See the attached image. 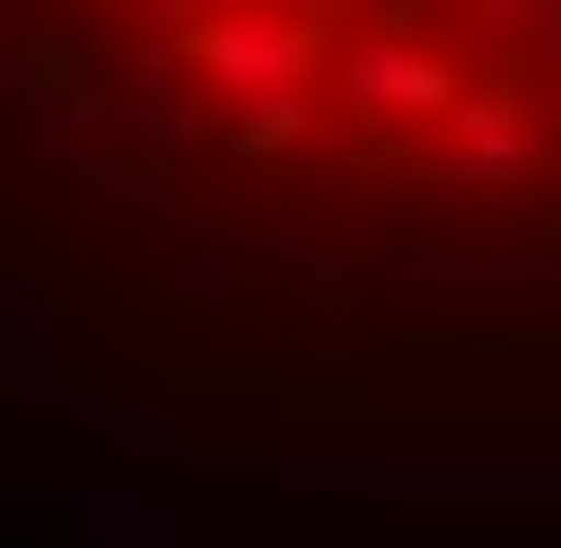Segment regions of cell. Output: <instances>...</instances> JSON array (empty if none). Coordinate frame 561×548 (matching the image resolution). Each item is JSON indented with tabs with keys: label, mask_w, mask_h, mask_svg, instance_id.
Instances as JSON below:
<instances>
[{
	"label": "cell",
	"mask_w": 561,
	"mask_h": 548,
	"mask_svg": "<svg viewBox=\"0 0 561 548\" xmlns=\"http://www.w3.org/2000/svg\"><path fill=\"white\" fill-rule=\"evenodd\" d=\"M561 319V0H0V332L280 396Z\"/></svg>",
	"instance_id": "1"
}]
</instances>
